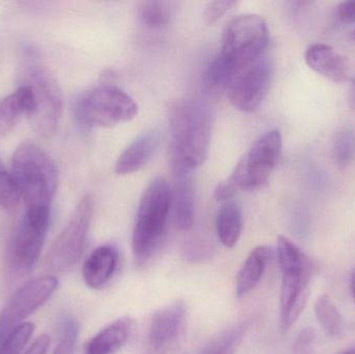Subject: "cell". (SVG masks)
<instances>
[{
  "label": "cell",
  "mask_w": 355,
  "mask_h": 354,
  "mask_svg": "<svg viewBox=\"0 0 355 354\" xmlns=\"http://www.w3.org/2000/svg\"><path fill=\"white\" fill-rule=\"evenodd\" d=\"M172 208V193L166 179H154L141 195L132 236L135 263L141 267L151 261L166 233Z\"/></svg>",
  "instance_id": "cell-4"
},
{
  "label": "cell",
  "mask_w": 355,
  "mask_h": 354,
  "mask_svg": "<svg viewBox=\"0 0 355 354\" xmlns=\"http://www.w3.org/2000/svg\"><path fill=\"white\" fill-rule=\"evenodd\" d=\"M243 230L241 208L233 201L223 204L216 218V232L225 247H235Z\"/></svg>",
  "instance_id": "cell-21"
},
{
  "label": "cell",
  "mask_w": 355,
  "mask_h": 354,
  "mask_svg": "<svg viewBox=\"0 0 355 354\" xmlns=\"http://www.w3.org/2000/svg\"><path fill=\"white\" fill-rule=\"evenodd\" d=\"M221 42L220 52L209 69V78L223 87L234 69L264 55L269 44L266 21L256 14L238 15L227 21Z\"/></svg>",
  "instance_id": "cell-2"
},
{
  "label": "cell",
  "mask_w": 355,
  "mask_h": 354,
  "mask_svg": "<svg viewBox=\"0 0 355 354\" xmlns=\"http://www.w3.org/2000/svg\"><path fill=\"white\" fill-rule=\"evenodd\" d=\"M250 328V322H239L215 337L198 354H236Z\"/></svg>",
  "instance_id": "cell-22"
},
{
  "label": "cell",
  "mask_w": 355,
  "mask_h": 354,
  "mask_svg": "<svg viewBox=\"0 0 355 354\" xmlns=\"http://www.w3.org/2000/svg\"><path fill=\"white\" fill-rule=\"evenodd\" d=\"M58 278L51 274L28 281L8 299L0 313V343L12 330L45 305L58 289Z\"/></svg>",
  "instance_id": "cell-11"
},
{
  "label": "cell",
  "mask_w": 355,
  "mask_h": 354,
  "mask_svg": "<svg viewBox=\"0 0 355 354\" xmlns=\"http://www.w3.org/2000/svg\"><path fill=\"white\" fill-rule=\"evenodd\" d=\"M237 4L236 1H212L208 3L204 10V19L207 24L212 25L219 19L223 18L233 6Z\"/></svg>",
  "instance_id": "cell-29"
},
{
  "label": "cell",
  "mask_w": 355,
  "mask_h": 354,
  "mask_svg": "<svg viewBox=\"0 0 355 354\" xmlns=\"http://www.w3.org/2000/svg\"><path fill=\"white\" fill-rule=\"evenodd\" d=\"M315 315L327 336L337 338L343 333V319L329 295H320L314 306Z\"/></svg>",
  "instance_id": "cell-23"
},
{
  "label": "cell",
  "mask_w": 355,
  "mask_h": 354,
  "mask_svg": "<svg viewBox=\"0 0 355 354\" xmlns=\"http://www.w3.org/2000/svg\"><path fill=\"white\" fill-rule=\"evenodd\" d=\"M93 213V197L85 195L64 230L52 243L46 256V269L62 274L72 269L80 261L87 247Z\"/></svg>",
  "instance_id": "cell-7"
},
{
  "label": "cell",
  "mask_w": 355,
  "mask_h": 354,
  "mask_svg": "<svg viewBox=\"0 0 355 354\" xmlns=\"http://www.w3.org/2000/svg\"><path fill=\"white\" fill-rule=\"evenodd\" d=\"M349 104L355 109V79L354 83H352V89H350Z\"/></svg>",
  "instance_id": "cell-35"
},
{
  "label": "cell",
  "mask_w": 355,
  "mask_h": 354,
  "mask_svg": "<svg viewBox=\"0 0 355 354\" xmlns=\"http://www.w3.org/2000/svg\"><path fill=\"white\" fill-rule=\"evenodd\" d=\"M35 332V324L24 322L12 330L0 343V354H20Z\"/></svg>",
  "instance_id": "cell-26"
},
{
  "label": "cell",
  "mask_w": 355,
  "mask_h": 354,
  "mask_svg": "<svg viewBox=\"0 0 355 354\" xmlns=\"http://www.w3.org/2000/svg\"><path fill=\"white\" fill-rule=\"evenodd\" d=\"M50 342H51V340L47 335H42L39 338L35 339V342L33 343V345H31V347L27 349L24 354H47Z\"/></svg>",
  "instance_id": "cell-33"
},
{
  "label": "cell",
  "mask_w": 355,
  "mask_h": 354,
  "mask_svg": "<svg viewBox=\"0 0 355 354\" xmlns=\"http://www.w3.org/2000/svg\"><path fill=\"white\" fill-rule=\"evenodd\" d=\"M137 112L139 106L130 95L107 82L85 91L75 104L77 121L89 128H110L130 122Z\"/></svg>",
  "instance_id": "cell-5"
},
{
  "label": "cell",
  "mask_w": 355,
  "mask_h": 354,
  "mask_svg": "<svg viewBox=\"0 0 355 354\" xmlns=\"http://www.w3.org/2000/svg\"><path fill=\"white\" fill-rule=\"evenodd\" d=\"M272 258V249L265 245L257 247L250 251L240 268L236 280V294L239 299L245 297L258 286Z\"/></svg>",
  "instance_id": "cell-19"
},
{
  "label": "cell",
  "mask_w": 355,
  "mask_h": 354,
  "mask_svg": "<svg viewBox=\"0 0 355 354\" xmlns=\"http://www.w3.org/2000/svg\"><path fill=\"white\" fill-rule=\"evenodd\" d=\"M304 58L312 70L329 80L341 82L347 77V58L327 44L315 43L309 46Z\"/></svg>",
  "instance_id": "cell-14"
},
{
  "label": "cell",
  "mask_w": 355,
  "mask_h": 354,
  "mask_svg": "<svg viewBox=\"0 0 355 354\" xmlns=\"http://www.w3.org/2000/svg\"><path fill=\"white\" fill-rule=\"evenodd\" d=\"M271 79V64L266 54L232 71L223 89L232 105L242 112H252L266 95Z\"/></svg>",
  "instance_id": "cell-9"
},
{
  "label": "cell",
  "mask_w": 355,
  "mask_h": 354,
  "mask_svg": "<svg viewBox=\"0 0 355 354\" xmlns=\"http://www.w3.org/2000/svg\"><path fill=\"white\" fill-rule=\"evenodd\" d=\"M314 330L311 328H304L296 337L295 341L293 343V351L295 354H312L313 346L315 342Z\"/></svg>",
  "instance_id": "cell-30"
},
{
  "label": "cell",
  "mask_w": 355,
  "mask_h": 354,
  "mask_svg": "<svg viewBox=\"0 0 355 354\" xmlns=\"http://www.w3.org/2000/svg\"><path fill=\"white\" fill-rule=\"evenodd\" d=\"M160 143L157 131L144 133L130 143L119 156L114 170L119 176L133 174L148 163Z\"/></svg>",
  "instance_id": "cell-17"
},
{
  "label": "cell",
  "mask_w": 355,
  "mask_h": 354,
  "mask_svg": "<svg viewBox=\"0 0 355 354\" xmlns=\"http://www.w3.org/2000/svg\"><path fill=\"white\" fill-rule=\"evenodd\" d=\"M135 322L122 317L102 328L85 344V354H114L126 345L132 336Z\"/></svg>",
  "instance_id": "cell-16"
},
{
  "label": "cell",
  "mask_w": 355,
  "mask_h": 354,
  "mask_svg": "<svg viewBox=\"0 0 355 354\" xmlns=\"http://www.w3.org/2000/svg\"><path fill=\"white\" fill-rule=\"evenodd\" d=\"M282 150V135L277 129L261 135L238 161L230 181L237 188H258L268 181Z\"/></svg>",
  "instance_id": "cell-8"
},
{
  "label": "cell",
  "mask_w": 355,
  "mask_h": 354,
  "mask_svg": "<svg viewBox=\"0 0 355 354\" xmlns=\"http://www.w3.org/2000/svg\"><path fill=\"white\" fill-rule=\"evenodd\" d=\"M12 176L26 211L50 212L58 170L43 149L31 141L21 143L12 156Z\"/></svg>",
  "instance_id": "cell-3"
},
{
  "label": "cell",
  "mask_w": 355,
  "mask_h": 354,
  "mask_svg": "<svg viewBox=\"0 0 355 354\" xmlns=\"http://www.w3.org/2000/svg\"><path fill=\"white\" fill-rule=\"evenodd\" d=\"M24 64L26 85L33 89L35 100L31 124L42 136H51L58 130L62 118V89L49 71L37 60L35 52L26 51Z\"/></svg>",
  "instance_id": "cell-6"
},
{
  "label": "cell",
  "mask_w": 355,
  "mask_h": 354,
  "mask_svg": "<svg viewBox=\"0 0 355 354\" xmlns=\"http://www.w3.org/2000/svg\"><path fill=\"white\" fill-rule=\"evenodd\" d=\"M141 21L150 28H160L170 22L172 3L168 1H145L139 8Z\"/></svg>",
  "instance_id": "cell-24"
},
{
  "label": "cell",
  "mask_w": 355,
  "mask_h": 354,
  "mask_svg": "<svg viewBox=\"0 0 355 354\" xmlns=\"http://www.w3.org/2000/svg\"><path fill=\"white\" fill-rule=\"evenodd\" d=\"M336 16L343 24H354L355 23V1H345L340 3Z\"/></svg>",
  "instance_id": "cell-31"
},
{
  "label": "cell",
  "mask_w": 355,
  "mask_h": 354,
  "mask_svg": "<svg viewBox=\"0 0 355 354\" xmlns=\"http://www.w3.org/2000/svg\"><path fill=\"white\" fill-rule=\"evenodd\" d=\"M237 187L231 181L218 183L214 191V197L216 201L225 202L232 201L236 195Z\"/></svg>",
  "instance_id": "cell-32"
},
{
  "label": "cell",
  "mask_w": 355,
  "mask_h": 354,
  "mask_svg": "<svg viewBox=\"0 0 355 354\" xmlns=\"http://www.w3.org/2000/svg\"><path fill=\"white\" fill-rule=\"evenodd\" d=\"M186 314L185 303L180 301L154 313L150 320L146 344L172 353L183 338Z\"/></svg>",
  "instance_id": "cell-13"
},
{
  "label": "cell",
  "mask_w": 355,
  "mask_h": 354,
  "mask_svg": "<svg viewBox=\"0 0 355 354\" xmlns=\"http://www.w3.org/2000/svg\"><path fill=\"white\" fill-rule=\"evenodd\" d=\"M172 193L173 218L180 231H188L194 224V191L189 175L176 176Z\"/></svg>",
  "instance_id": "cell-20"
},
{
  "label": "cell",
  "mask_w": 355,
  "mask_h": 354,
  "mask_svg": "<svg viewBox=\"0 0 355 354\" xmlns=\"http://www.w3.org/2000/svg\"><path fill=\"white\" fill-rule=\"evenodd\" d=\"M35 110V100L33 89L29 85H22L0 100V135L10 132L21 116L31 118Z\"/></svg>",
  "instance_id": "cell-18"
},
{
  "label": "cell",
  "mask_w": 355,
  "mask_h": 354,
  "mask_svg": "<svg viewBox=\"0 0 355 354\" xmlns=\"http://www.w3.org/2000/svg\"><path fill=\"white\" fill-rule=\"evenodd\" d=\"M49 222L50 212L26 211L8 251V262L15 274L25 276L33 269L43 249Z\"/></svg>",
  "instance_id": "cell-10"
},
{
  "label": "cell",
  "mask_w": 355,
  "mask_h": 354,
  "mask_svg": "<svg viewBox=\"0 0 355 354\" xmlns=\"http://www.w3.org/2000/svg\"><path fill=\"white\" fill-rule=\"evenodd\" d=\"M139 354H171L166 353V351H159V349L154 348V347L150 346V345L145 344L144 348L141 349V353Z\"/></svg>",
  "instance_id": "cell-34"
},
{
  "label": "cell",
  "mask_w": 355,
  "mask_h": 354,
  "mask_svg": "<svg viewBox=\"0 0 355 354\" xmlns=\"http://www.w3.org/2000/svg\"><path fill=\"white\" fill-rule=\"evenodd\" d=\"M20 195L12 174L6 170L0 160V206L8 212H14L20 203Z\"/></svg>",
  "instance_id": "cell-27"
},
{
  "label": "cell",
  "mask_w": 355,
  "mask_h": 354,
  "mask_svg": "<svg viewBox=\"0 0 355 354\" xmlns=\"http://www.w3.org/2000/svg\"><path fill=\"white\" fill-rule=\"evenodd\" d=\"M170 130L173 170L176 176L190 175L208 156L210 116L198 102L180 100L171 108Z\"/></svg>",
  "instance_id": "cell-1"
},
{
  "label": "cell",
  "mask_w": 355,
  "mask_h": 354,
  "mask_svg": "<svg viewBox=\"0 0 355 354\" xmlns=\"http://www.w3.org/2000/svg\"><path fill=\"white\" fill-rule=\"evenodd\" d=\"M350 291H352V299L355 303V268L352 274V278H350Z\"/></svg>",
  "instance_id": "cell-36"
},
{
  "label": "cell",
  "mask_w": 355,
  "mask_h": 354,
  "mask_svg": "<svg viewBox=\"0 0 355 354\" xmlns=\"http://www.w3.org/2000/svg\"><path fill=\"white\" fill-rule=\"evenodd\" d=\"M340 354H355V348L348 349V351H344V353Z\"/></svg>",
  "instance_id": "cell-37"
},
{
  "label": "cell",
  "mask_w": 355,
  "mask_h": 354,
  "mask_svg": "<svg viewBox=\"0 0 355 354\" xmlns=\"http://www.w3.org/2000/svg\"><path fill=\"white\" fill-rule=\"evenodd\" d=\"M334 159L340 168L349 166L355 155V133L352 129L343 128L334 139Z\"/></svg>",
  "instance_id": "cell-25"
},
{
  "label": "cell",
  "mask_w": 355,
  "mask_h": 354,
  "mask_svg": "<svg viewBox=\"0 0 355 354\" xmlns=\"http://www.w3.org/2000/svg\"><path fill=\"white\" fill-rule=\"evenodd\" d=\"M78 336V321L74 318H67L62 328L60 340L52 354H75Z\"/></svg>",
  "instance_id": "cell-28"
},
{
  "label": "cell",
  "mask_w": 355,
  "mask_h": 354,
  "mask_svg": "<svg viewBox=\"0 0 355 354\" xmlns=\"http://www.w3.org/2000/svg\"></svg>",
  "instance_id": "cell-38"
},
{
  "label": "cell",
  "mask_w": 355,
  "mask_h": 354,
  "mask_svg": "<svg viewBox=\"0 0 355 354\" xmlns=\"http://www.w3.org/2000/svg\"><path fill=\"white\" fill-rule=\"evenodd\" d=\"M119 263L118 249L112 245L97 247L85 260L83 276L89 288L101 289L112 280Z\"/></svg>",
  "instance_id": "cell-15"
},
{
  "label": "cell",
  "mask_w": 355,
  "mask_h": 354,
  "mask_svg": "<svg viewBox=\"0 0 355 354\" xmlns=\"http://www.w3.org/2000/svg\"><path fill=\"white\" fill-rule=\"evenodd\" d=\"M313 274L314 264L282 270L283 278L279 295V321L284 332L295 324L304 311L310 294Z\"/></svg>",
  "instance_id": "cell-12"
}]
</instances>
